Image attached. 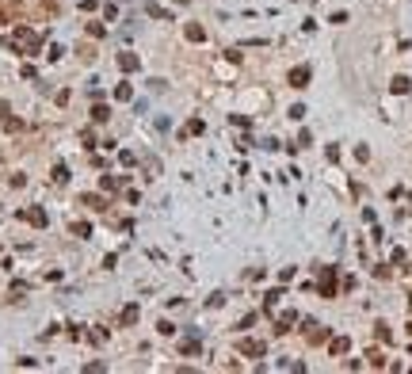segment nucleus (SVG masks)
<instances>
[{
  "instance_id": "f03ea898",
  "label": "nucleus",
  "mask_w": 412,
  "mask_h": 374,
  "mask_svg": "<svg viewBox=\"0 0 412 374\" xmlns=\"http://www.w3.org/2000/svg\"><path fill=\"white\" fill-rule=\"evenodd\" d=\"M241 351H244V355H260V351H263V344H256V340H248V344H241Z\"/></svg>"
},
{
  "instance_id": "7ed1b4c3",
  "label": "nucleus",
  "mask_w": 412,
  "mask_h": 374,
  "mask_svg": "<svg viewBox=\"0 0 412 374\" xmlns=\"http://www.w3.org/2000/svg\"><path fill=\"white\" fill-rule=\"evenodd\" d=\"M27 222H35V225H46V214H42V210H27Z\"/></svg>"
},
{
  "instance_id": "f257e3e1",
  "label": "nucleus",
  "mask_w": 412,
  "mask_h": 374,
  "mask_svg": "<svg viewBox=\"0 0 412 374\" xmlns=\"http://www.w3.org/2000/svg\"><path fill=\"white\" fill-rule=\"evenodd\" d=\"M305 80H309V69H294L290 73V84L294 88H305Z\"/></svg>"
},
{
  "instance_id": "39448f33",
  "label": "nucleus",
  "mask_w": 412,
  "mask_h": 374,
  "mask_svg": "<svg viewBox=\"0 0 412 374\" xmlns=\"http://www.w3.org/2000/svg\"><path fill=\"white\" fill-rule=\"evenodd\" d=\"M180 4H187V0H180Z\"/></svg>"
},
{
  "instance_id": "20e7f679",
  "label": "nucleus",
  "mask_w": 412,
  "mask_h": 374,
  "mask_svg": "<svg viewBox=\"0 0 412 374\" xmlns=\"http://www.w3.org/2000/svg\"><path fill=\"white\" fill-rule=\"evenodd\" d=\"M118 65H122V69H138V58H130V54H122V58H118Z\"/></svg>"
}]
</instances>
